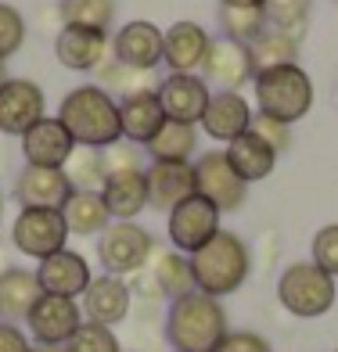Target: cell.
Here are the masks:
<instances>
[{
	"mask_svg": "<svg viewBox=\"0 0 338 352\" xmlns=\"http://www.w3.org/2000/svg\"><path fill=\"white\" fill-rule=\"evenodd\" d=\"M101 198H105V209L112 219L134 223V216H140V209H148V180H144V169L108 173Z\"/></svg>",
	"mask_w": 338,
	"mask_h": 352,
	"instance_id": "24",
	"label": "cell"
},
{
	"mask_svg": "<svg viewBox=\"0 0 338 352\" xmlns=\"http://www.w3.org/2000/svg\"><path fill=\"white\" fill-rule=\"evenodd\" d=\"M151 255H155V252H151ZM151 277H155V284H158V292H162V298H169V302H176V298H184V295L195 292L191 255L176 252V248H166V252H158V255H155Z\"/></svg>",
	"mask_w": 338,
	"mask_h": 352,
	"instance_id": "29",
	"label": "cell"
},
{
	"mask_svg": "<svg viewBox=\"0 0 338 352\" xmlns=\"http://www.w3.org/2000/svg\"><path fill=\"white\" fill-rule=\"evenodd\" d=\"M313 263L338 280V223H328L313 234Z\"/></svg>",
	"mask_w": 338,
	"mask_h": 352,
	"instance_id": "38",
	"label": "cell"
},
{
	"mask_svg": "<svg viewBox=\"0 0 338 352\" xmlns=\"http://www.w3.org/2000/svg\"><path fill=\"white\" fill-rule=\"evenodd\" d=\"M249 54H252L255 72H266V69H277V65H299V36L284 33L277 25H266L263 33L249 43Z\"/></svg>",
	"mask_w": 338,
	"mask_h": 352,
	"instance_id": "28",
	"label": "cell"
},
{
	"mask_svg": "<svg viewBox=\"0 0 338 352\" xmlns=\"http://www.w3.org/2000/svg\"><path fill=\"white\" fill-rule=\"evenodd\" d=\"M338 298V284L331 274H324L313 259L310 263H292L277 277V302L299 320H317L324 316Z\"/></svg>",
	"mask_w": 338,
	"mask_h": 352,
	"instance_id": "5",
	"label": "cell"
},
{
	"mask_svg": "<svg viewBox=\"0 0 338 352\" xmlns=\"http://www.w3.org/2000/svg\"><path fill=\"white\" fill-rule=\"evenodd\" d=\"M335 4H338V0H335Z\"/></svg>",
	"mask_w": 338,
	"mask_h": 352,
	"instance_id": "49",
	"label": "cell"
},
{
	"mask_svg": "<svg viewBox=\"0 0 338 352\" xmlns=\"http://www.w3.org/2000/svg\"><path fill=\"white\" fill-rule=\"evenodd\" d=\"M61 219H65L69 234H79V237L101 234L108 223H112L101 190H72L69 201L61 205Z\"/></svg>",
	"mask_w": 338,
	"mask_h": 352,
	"instance_id": "27",
	"label": "cell"
},
{
	"mask_svg": "<svg viewBox=\"0 0 338 352\" xmlns=\"http://www.w3.org/2000/svg\"><path fill=\"white\" fill-rule=\"evenodd\" d=\"M158 94V104H162L166 119L169 122H184V126H195L205 116V104H209V83L202 76H166L162 83L155 87Z\"/></svg>",
	"mask_w": 338,
	"mask_h": 352,
	"instance_id": "13",
	"label": "cell"
},
{
	"mask_svg": "<svg viewBox=\"0 0 338 352\" xmlns=\"http://www.w3.org/2000/svg\"><path fill=\"white\" fill-rule=\"evenodd\" d=\"M119 126H123V140L137 144V148H148L155 140V133L166 126V111L158 104L155 90L134 94V98L119 101Z\"/></svg>",
	"mask_w": 338,
	"mask_h": 352,
	"instance_id": "21",
	"label": "cell"
},
{
	"mask_svg": "<svg viewBox=\"0 0 338 352\" xmlns=\"http://www.w3.org/2000/svg\"><path fill=\"white\" fill-rule=\"evenodd\" d=\"M252 270V252L234 230H220L205 248L191 255V274H195V292L202 295H234L245 284Z\"/></svg>",
	"mask_w": 338,
	"mask_h": 352,
	"instance_id": "3",
	"label": "cell"
},
{
	"mask_svg": "<svg viewBox=\"0 0 338 352\" xmlns=\"http://www.w3.org/2000/svg\"><path fill=\"white\" fill-rule=\"evenodd\" d=\"M252 133L260 140H266L277 155L292 148V126L281 122V119H273V116H263V111H260V116H252Z\"/></svg>",
	"mask_w": 338,
	"mask_h": 352,
	"instance_id": "39",
	"label": "cell"
},
{
	"mask_svg": "<svg viewBox=\"0 0 338 352\" xmlns=\"http://www.w3.org/2000/svg\"><path fill=\"white\" fill-rule=\"evenodd\" d=\"M130 306H134V295L126 287L123 277H112V274H101L94 277L87 295H83V313L90 324H101V327H116L130 316Z\"/></svg>",
	"mask_w": 338,
	"mask_h": 352,
	"instance_id": "19",
	"label": "cell"
},
{
	"mask_svg": "<svg viewBox=\"0 0 338 352\" xmlns=\"http://www.w3.org/2000/svg\"><path fill=\"white\" fill-rule=\"evenodd\" d=\"M72 195V184L65 169H36V166H25L14 180V198H19L22 209H58L69 201Z\"/></svg>",
	"mask_w": 338,
	"mask_h": 352,
	"instance_id": "18",
	"label": "cell"
},
{
	"mask_svg": "<svg viewBox=\"0 0 338 352\" xmlns=\"http://www.w3.org/2000/svg\"><path fill=\"white\" fill-rule=\"evenodd\" d=\"M202 72L209 83H216L220 90H241L245 83L255 79V69H252V54L245 43H234V40H213L209 43V54L202 61Z\"/></svg>",
	"mask_w": 338,
	"mask_h": 352,
	"instance_id": "16",
	"label": "cell"
},
{
	"mask_svg": "<svg viewBox=\"0 0 338 352\" xmlns=\"http://www.w3.org/2000/svg\"><path fill=\"white\" fill-rule=\"evenodd\" d=\"M227 158H231V166L237 169V176L245 184L266 180V176L273 173V166H277V151H273L266 140L255 137L252 130L227 144Z\"/></svg>",
	"mask_w": 338,
	"mask_h": 352,
	"instance_id": "26",
	"label": "cell"
},
{
	"mask_svg": "<svg viewBox=\"0 0 338 352\" xmlns=\"http://www.w3.org/2000/svg\"><path fill=\"white\" fill-rule=\"evenodd\" d=\"M151 252H155V241L140 223L112 219L98 234V259L105 266V274H112V277H130L137 270H144Z\"/></svg>",
	"mask_w": 338,
	"mask_h": 352,
	"instance_id": "6",
	"label": "cell"
},
{
	"mask_svg": "<svg viewBox=\"0 0 338 352\" xmlns=\"http://www.w3.org/2000/svg\"><path fill=\"white\" fill-rule=\"evenodd\" d=\"M76 151L72 133L61 126V119H40L36 126H29L22 133V158L25 166L36 169H65V162Z\"/></svg>",
	"mask_w": 338,
	"mask_h": 352,
	"instance_id": "11",
	"label": "cell"
},
{
	"mask_svg": "<svg viewBox=\"0 0 338 352\" xmlns=\"http://www.w3.org/2000/svg\"><path fill=\"white\" fill-rule=\"evenodd\" d=\"M25 14L14 4H0V61H8L11 54L22 51L25 43Z\"/></svg>",
	"mask_w": 338,
	"mask_h": 352,
	"instance_id": "37",
	"label": "cell"
},
{
	"mask_svg": "<svg viewBox=\"0 0 338 352\" xmlns=\"http://www.w3.org/2000/svg\"><path fill=\"white\" fill-rule=\"evenodd\" d=\"M169 245L184 255H195L198 248H205L213 237L223 230L220 227V209L213 201H205L202 195H191L187 201H180L176 209L169 212Z\"/></svg>",
	"mask_w": 338,
	"mask_h": 352,
	"instance_id": "8",
	"label": "cell"
},
{
	"mask_svg": "<svg viewBox=\"0 0 338 352\" xmlns=\"http://www.w3.org/2000/svg\"><path fill=\"white\" fill-rule=\"evenodd\" d=\"M40 298L43 287L36 280V270L11 266L8 274H0V316L4 320H25Z\"/></svg>",
	"mask_w": 338,
	"mask_h": 352,
	"instance_id": "25",
	"label": "cell"
},
{
	"mask_svg": "<svg viewBox=\"0 0 338 352\" xmlns=\"http://www.w3.org/2000/svg\"><path fill=\"white\" fill-rule=\"evenodd\" d=\"M195 190L205 201H213L220 212H234L245 205L249 184L241 180L237 169L231 166L227 151H205L195 162Z\"/></svg>",
	"mask_w": 338,
	"mask_h": 352,
	"instance_id": "9",
	"label": "cell"
},
{
	"mask_svg": "<svg viewBox=\"0 0 338 352\" xmlns=\"http://www.w3.org/2000/svg\"><path fill=\"white\" fill-rule=\"evenodd\" d=\"M0 352H36V349L25 338V331H19L8 320H0Z\"/></svg>",
	"mask_w": 338,
	"mask_h": 352,
	"instance_id": "42",
	"label": "cell"
},
{
	"mask_svg": "<svg viewBox=\"0 0 338 352\" xmlns=\"http://www.w3.org/2000/svg\"><path fill=\"white\" fill-rule=\"evenodd\" d=\"M335 352H338V349H335Z\"/></svg>",
	"mask_w": 338,
	"mask_h": 352,
	"instance_id": "50",
	"label": "cell"
},
{
	"mask_svg": "<svg viewBox=\"0 0 338 352\" xmlns=\"http://www.w3.org/2000/svg\"><path fill=\"white\" fill-rule=\"evenodd\" d=\"M36 280H40V287H43V295L83 298L87 287H90V280H94V274H90V263H87L79 252L61 248V252H54V255H47V259L36 266Z\"/></svg>",
	"mask_w": 338,
	"mask_h": 352,
	"instance_id": "12",
	"label": "cell"
},
{
	"mask_svg": "<svg viewBox=\"0 0 338 352\" xmlns=\"http://www.w3.org/2000/svg\"><path fill=\"white\" fill-rule=\"evenodd\" d=\"M65 176L72 190H101L108 180V158L101 148H76L65 162Z\"/></svg>",
	"mask_w": 338,
	"mask_h": 352,
	"instance_id": "31",
	"label": "cell"
},
{
	"mask_svg": "<svg viewBox=\"0 0 338 352\" xmlns=\"http://www.w3.org/2000/svg\"><path fill=\"white\" fill-rule=\"evenodd\" d=\"M216 352H270V342L255 331H231L227 338L216 345Z\"/></svg>",
	"mask_w": 338,
	"mask_h": 352,
	"instance_id": "40",
	"label": "cell"
},
{
	"mask_svg": "<svg viewBox=\"0 0 338 352\" xmlns=\"http://www.w3.org/2000/svg\"><path fill=\"white\" fill-rule=\"evenodd\" d=\"M162 331L176 352H216V345L231 334L223 302L202 292H191L184 298L169 302Z\"/></svg>",
	"mask_w": 338,
	"mask_h": 352,
	"instance_id": "1",
	"label": "cell"
},
{
	"mask_svg": "<svg viewBox=\"0 0 338 352\" xmlns=\"http://www.w3.org/2000/svg\"><path fill=\"white\" fill-rule=\"evenodd\" d=\"M255 101L263 116L281 122H299L313 108V79L302 72V65H277L266 72H255Z\"/></svg>",
	"mask_w": 338,
	"mask_h": 352,
	"instance_id": "4",
	"label": "cell"
},
{
	"mask_svg": "<svg viewBox=\"0 0 338 352\" xmlns=\"http://www.w3.org/2000/svg\"><path fill=\"white\" fill-rule=\"evenodd\" d=\"M198 151V133L195 126H184V122H169L155 133V140L148 144V155L151 162H191Z\"/></svg>",
	"mask_w": 338,
	"mask_h": 352,
	"instance_id": "30",
	"label": "cell"
},
{
	"mask_svg": "<svg viewBox=\"0 0 338 352\" xmlns=\"http://www.w3.org/2000/svg\"><path fill=\"white\" fill-rule=\"evenodd\" d=\"M33 342L43 349H61L72 334L83 327V309L76 298H58V295H43L33 313L25 316Z\"/></svg>",
	"mask_w": 338,
	"mask_h": 352,
	"instance_id": "10",
	"label": "cell"
},
{
	"mask_svg": "<svg viewBox=\"0 0 338 352\" xmlns=\"http://www.w3.org/2000/svg\"><path fill=\"white\" fill-rule=\"evenodd\" d=\"M65 241H69V227L58 209H22L11 227V245L36 263L61 252Z\"/></svg>",
	"mask_w": 338,
	"mask_h": 352,
	"instance_id": "7",
	"label": "cell"
},
{
	"mask_svg": "<svg viewBox=\"0 0 338 352\" xmlns=\"http://www.w3.org/2000/svg\"><path fill=\"white\" fill-rule=\"evenodd\" d=\"M54 54L72 72L101 69L108 54V36L94 33V29H79V25H61V33L54 36Z\"/></svg>",
	"mask_w": 338,
	"mask_h": 352,
	"instance_id": "23",
	"label": "cell"
},
{
	"mask_svg": "<svg viewBox=\"0 0 338 352\" xmlns=\"http://www.w3.org/2000/svg\"><path fill=\"white\" fill-rule=\"evenodd\" d=\"M8 270H11V263H8V252L0 248V274H8Z\"/></svg>",
	"mask_w": 338,
	"mask_h": 352,
	"instance_id": "44",
	"label": "cell"
},
{
	"mask_svg": "<svg viewBox=\"0 0 338 352\" xmlns=\"http://www.w3.org/2000/svg\"><path fill=\"white\" fill-rule=\"evenodd\" d=\"M223 8H263V0H220Z\"/></svg>",
	"mask_w": 338,
	"mask_h": 352,
	"instance_id": "43",
	"label": "cell"
},
{
	"mask_svg": "<svg viewBox=\"0 0 338 352\" xmlns=\"http://www.w3.org/2000/svg\"><path fill=\"white\" fill-rule=\"evenodd\" d=\"M335 101H338V90H335Z\"/></svg>",
	"mask_w": 338,
	"mask_h": 352,
	"instance_id": "48",
	"label": "cell"
},
{
	"mask_svg": "<svg viewBox=\"0 0 338 352\" xmlns=\"http://www.w3.org/2000/svg\"><path fill=\"white\" fill-rule=\"evenodd\" d=\"M8 79H11V76H8V69H4V61H0V87H4Z\"/></svg>",
	"mask_w": 338,
	"mask_h": 352,
	"instance_id": "45",
	"label": "cell"
},
{
	"mask_svg": "<svg viewBox=\"0 0 338 352\" xmlns=\"http://www.w3.org/2000/svg\"><path fill=\"white\" fill-rule=\"evenodd\" d=\"M61 352H123V345H119V338H116L112 327H101V324L83 320V327L61 345Z\"/></svg>",
	"mask_w": 338,
	"mask_h": 352,
	"instance_id": "36",
	"label": "cell"
},
{
	"mask_svg": "<svg viewBox=\"0 0 338 352\" xmlns=\"http://www.w3.org/2000/svg\"><path fill=\"white\" fill-rule=\"evenodd\" d=\"M144 180H148V205L158 212H173L180 201L198 195L191 162H151L144 169Z\"/></svg>",
	"mask_w": 338,
	"mask_h": 352,
	"instance_id": "17",
	"label": "cell"
},
{
	"mask_svg": "<svg viewBox=\"0 0 338 352\" xmlns=\"http://www.w3.org/2000/svg\"><path fill=\"white\" fill-rule=\"evenodd\" d=\"M43 119V90L33 79H8L0 87V133L22 137Z\"/></svg>",
	"mask_w": 338,
	"mask_h": 352,
	"instance_id": "14",
	"label": "cell"
},
{
	"mask_svg": "<svg viewBox=\"0 0 338 352\" xmlns=\"http://www.w3.org/2000/svg\"><path fill=\"white\" fill-rule=\"evenodd\" d=\"M61 126L72 133L76 148H112L123 140L119 126V101H112V94L101 87H76L65 94V101L58 108Z\"/></svg>",
	"mask_w": 338,
	"mask_h": 352,
	"instance_id": "2",
	"label": "cell"
},
{
	"mask_svg": "<svg viewBox=\"0 0 338 352\" xmlns=\"http://www.w3.org/2000/svg\"><path fill=\"white\" fill-rule=\"evenodd\" d=\"M209 43L213 40H209V33L198 22H176V25H169V33H166L162 61L169 65L173 76H195V72H202Z\"/></svg>",
	"mask_w": 338,
	"mask_h": 352,
	"instance_id": "22",
	"label": "cell"
},
{
	"mask_svg": "<svg viewBox=\"0 0 338 352\" xmlns=\"http://www.w3.org/2000/svg\"><path fill=\"white\" fill-rule=\"evenodd\" d=\"M0 166H4V148H0Z\"/></svg>",
	"mask_w": 338,
	"mask_h": 352,
	"instance_id": "47",
	"label": "cell"
},
{
	"mask_svg": "<svg viewBox=\"0 0 338 352\" xmlns=\"http://www.w3.org/2000/svg\"><path fill=\"white\" fill-rule=\"evenodd\" d=\"M98 76H101V90L119 94V101H123V98H134V94H144V90H155L151 72L130 69V65H123V61H116V58L105 61Z\"/></svg>",
	"mask_w": 338,
	"mask_h": 352,
	"instance_id": "33",
	"label": "cell"
},
{
	"mask_svg": "<svg viewBox=\"0 0 338 352\" xmlns=\"http://www.w3.org/2000/svg\"><path fill=\"white\" fill-rule=\"evenodd\" d=\"M202 130L213 137V140H223L231 144L237 140L241 133L252 130V108L249 101L234 90H216L205 104V116H202Z\"/></svg>",
	"mask_w": 338,
	"mask_h": 352,
	"instance_id": "20",
	"label": "cell"
},
{
	"mask_svg": "<svg viewBox=\"0 0 338 352\" xmlns=\"http://www.w3.org/2000/svg\"><path fill=\"white\" fill-rule=\"evenodd\" d=\"M105 158H108V173H123V169H140V148L137 144H112L105 148Z\"/></svg>",
	"mask_w": 338,
	"mask_h": 352,
	"instance_id": "41",
	"label": "cell"
},
{
	"mask_svg": "<svg viewBox=\"0 0 338 352\" xmlns=\"http://www.w3.org/2000/svg\"><path fill=\"white\" fill-rule=\"evenodd\" d=\"M162 51H166V33L155 22H140V19L126 22L116 33V40H112L116 61H123L130 69H144V72H151L162 61Z\"/></svg>",
	"mask_w": 338,
	"mask_h": 352,
	"instance_id": "15",
	"label": "cell"
},
{
	"mask_svg": "<svg viewBox=\"0 0 338 352\" xmlns=\"http://www.w3.org/2000/svg\"><path fill=\"white\" fill-rule=\"evenodd\" d=\"M310 11H313V0H263V14L270 25L284 29L302 40L306 33V22H310Z\"/></svg>",
	"mask_w": 338,
	"mask_h": 352,
	"instance_id": "35",
	"label": "cell"
},
{
	"mask_svg": "<svg viewBox=\"0 0 338 352\" xmlns=\"http://www.w3.org/2000/svg\"><path fill=\"white\" fill-rule=\"evenodd\" d=\"M266 25L270 22H266L263 8H223L220 4V29H223V36L234 40V43L249 47Z\"/></svg>",
	"mask_w": 338,
	"mask_h": 352,
	"instance_id": "34",
	"label": "cell"
},
{
	"mask_svg": "<svg viewBox=\"0 0 338 352\" xmlns=\"http://www.w3.org/2000/svg\"><path fill=\"white\" fill-rule=\"evenodd\" d=\"M0 216H4V195H0Z\"/></svg>",
	"mask_w": 338,
	"mask_h": 352,
	"instance_id": "46",
	"label": "cell"
},
{
	"mask_svg": "<svg viewBox=\"0 0 338 352\" xmlns=\"http://www.w3.org/2000/svg\"><path fill=\"white\" fill-rule=\"evenodd\" d=\"M58 14L65 19V25L108 33L112 22H116V0H61Z\"/></svg>",
	"mask_w": 338,
	"mask_h": 352,
	"instance_id": "32",
	"label": "cell"
}]
</instances>
